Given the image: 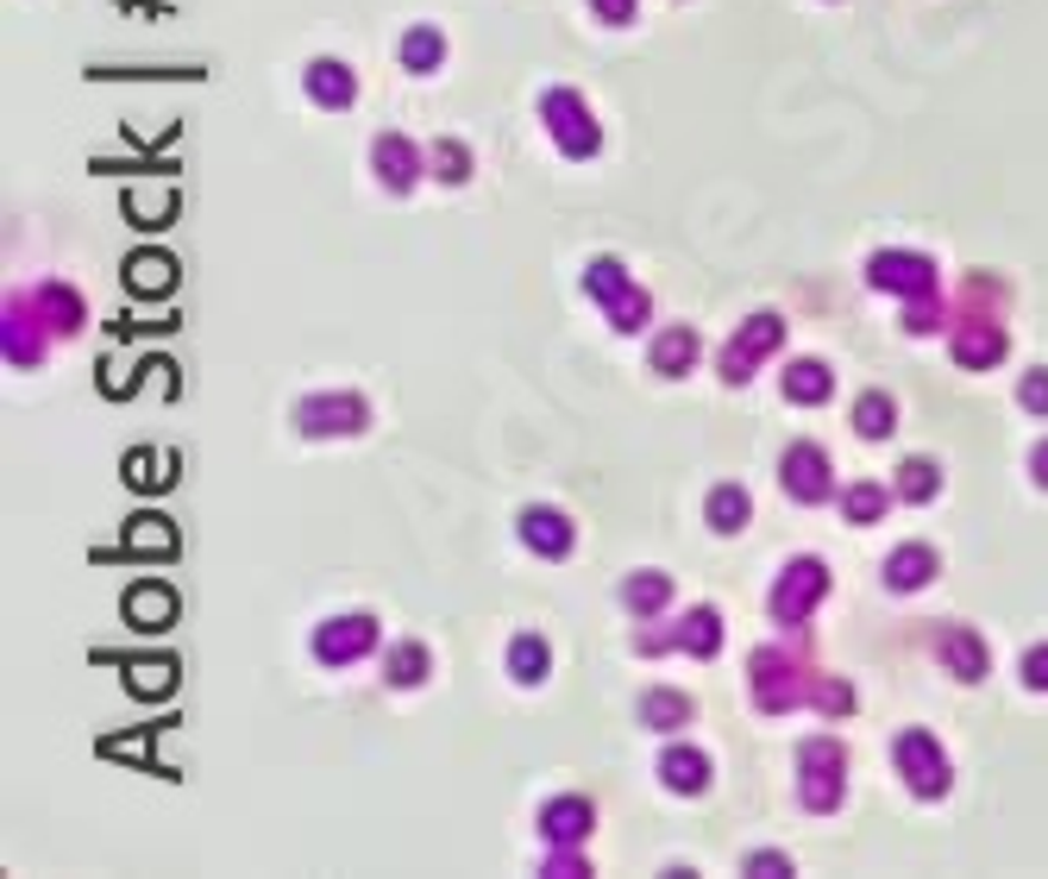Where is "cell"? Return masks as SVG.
Here are the masks:
<instances>
[{
  "label": "cell",
  "mask_w": 1048,
  "mask_h": 879,
  "mask_svg": "<svg viewBox=\"0 0 1048 879\" xmlns=\"http://www.w3.org/2000/svg\"><path fill=\"white\" fill-rule=\"evenodd\" d=\"M935 653H942V666H949L954 679H986V666H992V653H986V641H979V635H973V628H942V635H935Z\"/></svg>",
  "instance_id": "e0dca14e"
},
{
  "label": "cell",
  "mask_w": 1048,
  "mask_h": 879,
  "mask_svg": "<svg viewBox=\"0 0 1048 879\" xmlns=\"http://www.w3.org/2000/svg\"><path fill=\"white\" fill-rule=\"evenodd\" d=\"M597 829V810H590V798H578V792H565V798H546L541 804V836L546 848H584V836Z\"/></svg>",
  "instance_id": "5bb4252c"
},
{
  "label": "cell",
  "mask_w": 1048,
  "mask_h": 879,
  "mask_svg": "<svg viewBox=\"0 0 1048 879\" xmlns=\"http://www.w3.org/2000/svg\"><path fill=\"white\" fill-rule=\"evenodd\" d=\"M370 421V402L358 390H333V396H308L295 402V428L308 440H327V433H365Z\"/></svg>",
  "instance_id": "9c48e42d"
},
{
  "label": "cell",
  "mask_w": 1048,
  "mask_h": 879,
  "mask_svg": "<svg viewBox=\"0 0 1048 879\" xmlns=\"http://www.w3.org/2000/svg\"><path fill=\"white\" fill-rule=\"evenodd\" d=\"M39 314H32V302H7V365H20V372H32L44 358V339H39V327H32Z\"/></svg>",
  "instance_id": "7402d4cb"
},
{
  "label": "cell",
  "mask_w": 1048,
  "mask_h": 879,
  "mask_svg": "<svg viewBox=\"0 0 1048 879\" xmlns=\"http://www.w3.org/2000/svg\"><path fill=\"white\" fill-rule=\"evenodd\" d=\"M126 290H133V295L176 290V258L170 252H133V258H126Z\"/></svg>",
  "instance_id": "4316f807"
},
{
  "label": "cell",
  "mask_w": 1048,
  "mask_h": 879,
  "mask_svg": "<svg viewBox=\"0 0 1048 879\" xmlns=\"http://www.w3.org/2000/svg\"><path fill=\"white\" fill-rule=\"evenodd\" d=\"M572 541H578V522H572L565 509H553V503H527L522 509V547H534L541 559H565Z\"/></svg>",
  "instance_id": "4fadbf2b"
},
{
  "label": "cell",
  "mask_w": 1048,
  "mask_h": 879,
  "mask_svg": "<svg viewBox=\"0 0 1048 879\" xmlns=\"http://www.w3.org/2000/svg\"><path fill=\"white\" fill-rule=\"evenodd\" d=\"M892 428H898V402L885 390H867L855 402V433H860V440H885Z\"/></svg>",
  "instance_id": "e575fe53"
},
{
  "label": "cell",
  "mask_w": 1048,
  "mask_h": 879,
  "mask_svg": "<svg viewBox=\"0 0 1048 879\" xmlns=\"http://www.w3.org/2000/svg\"><path fill=\"white\" fill-rule=\"evenodd\" d=\"M126 553H176V527L164 515H138L126 527Z\"/></svg>",
  "instance_id": "d590c367"
},
{
  "label": "cell",
  "mask_w": 1048,
  "mask_h": 879,
  "mask_svg": "<svg viewBox=\"0 0 1048 879\" xmlns=\"http://www.w3.org/2000/svg\"><path fill=\"white\" fill-rule=\"evenodd\" d=\"M428 170L440 176V182H465V176H471V151L459 145V138H433V145H428Z\"/></svg>",
  "instance_id": "8d00e7d4"
},
{
  "label": "cell",
  "mask_w": 1048,
  "mask_h": 879,
  "mask_svg": "<svg viewBox=\"0 0 1048 879\" xmlns=\"http://www.w3.org/2000/svg\"><path fill=\"white\" fill-rule=\"evenodd\" d=\"M703 515H710L716 534H741L747 515H754V496H747V484H716L710 496H703Z\"/></svg>",
  "instance_id": "484cf974"
},
{
  "label": "cell",
  "mask_w": 1048,
  "mask_h": 879,
  "mask_svg": "<svg viewBox=\"0 0 1048 879\" xmlns=\"http://www.w3.org/2000/svg\"><path fill=\"white\" fill-rule=\"evenodd\" d=\"M433 672V653L421 641H402V647H389V660H384V679L396 684V691H408V684H421Z\"/></svg>",
  "instance_id": "836d02e7"
},
{
  "label": "cell",
  "mask_w": 1048,
  "mask_h": 879,
  "mask_svg": "<svg viewBox=\"0 0 1048 879\" xmlns=\"http://www.w3.org/2000/svg\"><path fill=\"white\" fill-rule=\"evenodd\" d=\"M1010 352V333L998 321H961L954 327V365H967V372H986Z\"/></svg>",
  "instance_id": "2e32d148"
},
{
  "label": "cell",
  "mask_w": 1048,
  "mask_h": 879,
  "mask_svg": "<svg viewBox=\"0 0 1048 879\" xmlns=\"http://www.w3.org/2000/svg\"><path fill=\"white\" fill-rule=\"evenodd\" d=\"M666 604H672V578H666V572H628V585H621V609H628L635 622H653Z\"/></svg>",
  "instance_id": "603a6c76"
},
{
  "label": "cell",
  "mask_w": 1048,
  "mask_h": 879,
  "mask_svg": "<svg viewBox=\"0 0 1048 879\" xmlns=\"http://www.w3.org/2000/svg\"><path fill=\"white\" fill-rule=\"evenodd\" d=\"M892 490H898V503H916V509L935 503V496H942V465H935V459H904Z\"/></svg>",
  "instance_id": "f1b7e54d"
},
{
  "label": "cell",
  "mask_w": 1048,
  "mask_h": 879,
  "mask_svg": "<svg viewBox=\"0 0 1048 879\" xmlns=\"http://www.w3.org/2000/svg\"><path fill=\"white\" fill-rule=\"evenodd\" d=\"M747 873H754V879H785V873H792V855H778V848H754V855H747Z\"/></svg>",
  "instance_id": "ee69618b"
},
{
  "label": "cell",
  "mask_w": 1048,
  "mask_h": 879,
  "mask_svg": "<svg viewBox=\"0 0 1048 879\" xmlns=\"http://www.w3.org/2000/svg\"><path fill=\"white\" fill-rule=\"evenodd\" d=\"M785 346V314H773V308H759V314H747L735 327V339L716 352V372H722V384H747V377L773 358V352Z\"/></svg>",
  "instance_id": "5b68a950"
},
{
  "label": "cell",
  "mask_w": 1048,
  "mask_h": 879,
  "mask_svg": "<svg viewBox=\"0 0 1048 879\" xmlns=\"http://www.w3.org/2000/svg\"><path fill=\"white\" fill-rule=\"evenodd\" d=\"M892 766L904 773V785H911V798H949V785H954V773H949V754H942V742H935L930 729H904L892 742Z\"/></svg>",
  "instance_id": "8992f818"
},
{
  "label": "cell",
  "mask_w": 1048,
  "mask_h": 879,
  "mask_svg": "<svg viewBox=\"0 0 1048 879\" xmlns=\"http://www.w3.org/2000/svg\"><path fill=\"white\" fill-rule=\"evenodd\" d=\"M778 384H785V402H797V409H816V402H829L835 396V372L822 365V358H792Z\"/></svg>",
  "instance_id": "44dd1931"
},
{
  "label": "cell",
  "mask_w": 1048,
  "mask_h": 879,
  "mask_svg": "<svg viewBox=\"0 0 1048 879\" xmlns=\"http://www.w3.org/2000/svg\"><path fill=\"white\" fill-rule=\"evenodd\" d=\"M440 63H447V39H440V25H408V32H402V70L433 76Z\"/></svg>",
  "instance_id": "4dcf8cb0"
},
{
  "label": "cell",
  "mask_w": 1048,
  "mask_h": 879,
  "mask_svg": "<svg viewBox=\"0 0 1048 879\" xmlns=\"http://www.w3.org/2000/svg\"><path fill=\"white\" fill-rule=\"evenodd\" d=\"M1017 402H1024L1029 415H1042V421H1048V365H1036V372L1017 384Z\"/></svg>",
  "instance_id": "7bdbcfd3"
},
{
  "label": "cell",
  "mask_w": 1048,
  "mask_h": 879,
  "mask_svg": "<svg viewBox=\"0 0 1048 879\" xmlns=\"http://www.w3.org/2000/svg\"><path fill=\"white\" fill-rule=\"evenodd\" d=\"M660 785L666 792H679V798L710 792V754H703V747H666L660 754Z\"/></svg>",
  "instance_id": "ffe728a7"
},
{
  "label": "cell",
  "mask_w": 1048,
  "mask_h": 879,
  "mask_svg": "<svg viewBox=\"0 0 1048 879\" xmlns=\"http://www.w3.org/2000/svg\"><path fill=\"white\" fill-rule=\"evenodd\" d=\"M892 503H898V490L892 484H873V478H860V484L841 490V515H848L855 527H873Z\"/></svg>",
  "instance_id": "83f0119b"
},
{
  "label": "cell",
  "mask_w": 1048,
  "mask_h": 879,
  "mask_svg": "<svg viewBox=\"0 0 1048 879\" xmlns=\"http://www.w3.org/2000/svg\"><path fill=\"white\" fill-rule=\"evenodd\" d=\"M302 88H308L314 107H327V114H346L352 101H358V76H352L339 57H314L302 70Z\"/></svg>",
  "instance_id": "9a60e30c"
},
{
  "label": "cell",
  "mask_w": 1048,
  "mask_h": 879,
  "mask_svg": "<svg viewBox=\"0 0 1048 879\" xmlns=\"http://www.w3.org/2000/svg\"><path fill=\"white\" fill-rule=\"evenodd\" d=\"M126 214H138V227H164V220H176V196L164 189V196H126Z\"/></svg>",
  "instance_id": "ab89813d"
},
{
  "label": "cell",
  "mask_w": 1048,
  "mask_h": 879,
  "mask_svg": "<svg viewBox=\"0 0 1048 879\" xmlns=\"http://www.w3.org/2000/svg\"><path fill=\"white\" fill-rule=\"evenodd\" d=\"M666 641L679 647V653H691V660H710L722 647V616L710 604H698V609H684L679 622L666 628Z\"/></svg>",
  "instance_id": "ac0fdd59"
},
{
  "label": "cell",
  "mask_w": 1048,
  "mask_h": 879,
  "mask_svg": "<svg viewBox=\"0 0 1048 879\" xmlns=\"http://www.w3.org/2000/svg\"><path fill=\"white\" fill-rule=\"evenodd\" d=\"M1029 478L1048 490V440H1042V447H1029Z\"/></svg>",
  "instance_id": "7dc6e473"
},
{
  "label": "cell",
  "mask_w": 1048,
  "mask_h": 879,
  "mask_svg": "<svg viewBox=\"0 0 1048 879\" xmlns=\"http://www.w3.org/2000/svg\"><path fill=\"white\" fill-rule=\"evenodd\" d=\"M590 7H597L602 25H628V20H635V0H590Z\"/></svg>",
  "instance_id": "bcb514c9"
},
{
  "label": "cell",
  "mask_w": 1048,
  "mask_h": 879,
  "mask_svg": "<svg viewBox=\"0 0 1048 879\" xmlns=\"http://www.w3.org/2000/svg\"><path fill=\"white\" fill-rule=\"evenodd\" d=\"M810 703L816 710H829V716H848V710H855V684L822 679V684H810Z\"/></svg>",
  "instance_id": "60d3db41"
},
{
  "label": "cell",
  "mask_w": 1048,
  "mask_h": 879,
  "mask_svg": "<svg viewBox=\"0 0 1048 879\" xmlns=\"http://www.w3.org/2000/svg\"><path fill=\"white\" fill-rule=\"evenodd\" d=\"M867 283L885 295H904V302H916V295H935V258L923 252H873L867 258Z\"/></svg>",
  "instance_id": "8fae6325"
},
{
  "label": "cell",
  "mask_w": 1048,
  "mask_h": 879,
  "mask_svg": "<svg viewBox=\"0 0 1048 879\" xmlns=\"http://www.w3.org/2000/svg\"><path fill=\"white\" fill-rule=\"evenodd\" d=\"M126 684H133L138 698H164V691L176 684V666L170 660H133L126 666Z\"/></svg>",
  "instance_id": "74e56055"
},
{
  "label": "cell",
  "mask_w": 1048,
  "mask_h": 879,
  "mask_svg": "<svg viewBox=\"0 0 1048 879\" xmlns=\"http://www.w3.org/2000/svg\"><path fill=\"white\" fill-rule=\"evenodd\" d=\"M698 352H703L698 327H666L660 339H653V372H660V377H684L691 365H698Z\"/></svg>",
  "instance_id": "d4e9b609"
},
{
  "label": "cell",
  "mask_w": 1048,
  "mask_h": 879,
  "mask_svg": "<svg viewBox=\"0 0 1048 879\" xmlns=\"http://www.w3.org/2000/svg\"><path fill=\"white\" fill-rule=\"evenodd\" d=\"M541 119H546V133H553V145H559V157H572V164L602 151V126H597V114H590V101H584L578 88H546Z\"/></svg>",
  "instance_id": "277c9868"
},
{
  "label": "cell",
  "mask_w": 1048,
  "mask_h": 879,
  "mask_svg": "<svg viewBox=\"0 0 1048 879\" xmlns=\"http://www.w3.org/2000/svg\"><path fill=\"white\" fill-rule=\"evenodd\" d=\"M641 723L660 729V735H672V729L691 723V698H684V691H672V684H653V691L641 698Z\"/></svg>",
  "instance_id": "f546056e"
},
{
  "label": "cell",
  "mask_w": 1048,
  "mask_h": 879,
  "mask_svg": "<svg viewBox=\"0 0 1048 879\" xmlns=\"http://www.w3.org/2000/svg\"><path fill=\"white\" fill-rule=\"evenodd\" d=\"M157 465H170V452H133V459H126V478H133L138 490H164L176 471H157Z\"/></svg>",
  "instance_id": "f35d334b"
},
{
  "label": "cell",
  "mask_w": 1048,
  "mask_h": 879,
  "mask_svg": "<svg viewBox=\"0 0 1048 879\" xmlns=\"http://www.w3.org/2000/svg\"><path fill=\"white\" fill-rule=\"evenodd\" d=\"M126 622L133 628H170L176 622V590L170 585H133L126 590Z\"/></svg>",
  "instance_id": "cb8c5ba5"
},
{
  "label": "cell",
  "mask_w": 1048,
  "mask_h": 879,
  "mask_svg": "<svg viewBox=\"0 0 1048 879\" xmlns=\"http://www.w3.org/2000/svg\"><path fill=\"white\" fill-rule=\"evenodd\" d=\"M1017 672H1024L1029 691H1048V647H1029L1024 660H1017Z\"/></svg>",
  "instance_id": "f6af8a7d"
},
{
  "label": "cell",
  "mask_w": 1048,
  "mask_h": 879,
  "mask_svg": "<svg viewBox=\"0 0 1048 879\" xmlns=\"http://www.w3.org/2000/svg\"><path fill=\"white\" fill-rule=\"evenodd\" d=\"M747 684H754L759 716H785V710L804 703V672H797V660L778 653V647H754V653H747Z\"/></svg>",
  "instance_id": "52a82bcc"
},
{
  "label": "cell",
  "mask_w": 1048,
  "mask_h": 879,
  "mask_svg": "<svg viewBox=\"0 0 1048 879\" xmlns=\"http://www.w3.org/2000/svg\"><path fill=\"white\" fill-rule=\"evenodd\" d=\"M541 873H546V879H584V873H590V860H584L578 848H546Z\"/></svg>",
  "instance_id": "b9f144b4"
},
{
  "label": "cell",
  "mask_w": 1048,
  "mask_h": 879,
  "mask_svg": "<svg viewBox=\"0 0 1048 879\" xmlns=\"http://www.w3.org/2000/svg\"><path fill=\"white\" fill-rule=\"evenodd\" d=\"M377 616H365V609H352V616H333V622H321L314 628V660L321 666H352V660H365L370 647H377Z\"/></svg>",
  "instance_id": "30bf717a"
},
{
  "label": "cell",
  "mask_w": 1048,
  "mask_h": 879,
  "mask_svg": "<svg viewBox=\"0 0 1048 879\" xmlns=\"http://www.w3.org/2000/svg\"><path fill=\"white\" fill-rule=\"evenodd\" d=\"M829 597V566L816 559V553H797L792 566L773 578V590H766V609H773L778 628H804L810 622V609Z\"/></svg>",
  "instance_id": "7a4b0ae2"
},
{
  "label": "cell",
  "mask_w": 1048,
  "mask_h": 879,
  "mask_svg": "<svg viewBox=\"0 0 1048 879\" xmlns=\"http://www.w3.org/2000/svg\"><path fill=\"white\" fill-rule=\"evenodd\" d=\"M546 666H553V647H546L541 635H515V641H509V679L515 684H541Z\"/></svg>",
  "instance_id": "d6a6232c"
},
{
  "label": "cell",
  "mask_w": 1048,
  "mask_h": 879,
  "mask_svg": "<svg viewBox=\"0 0 1048 879\" xmlns=\"http://www.w3.org/2000/svg\"><path fill=\"white\" fill-rule=\"evenodd\" d=\"M32 308L44 314V327H51V333H76V327H82V295H70L63 283H44V290H32Z\"/></svg>",
  "instance_id": "1f68e13d"
},
{
  "label": "cell",
  "mask_w": 1048,
  "mask_h": 879,
  "mask_svg": "<svg viewBox=\"0 0 1048 879\" xmlns=\"http://www.w3.org/2000/svg\"><path fill=\"white\" fill-rule=\"evenodd\" d=\"M942 572V559H935V547H923V541H904V547H892V559H885V585L898 590V597H911V590H923Z\"/></svg>",
  "instance_id": "d6986e66"
},
{
  "label": "cell",
  "mask_w": 1048,
  "mask_h": 879,
  "mask_svg": "<svg viewBox=\"0 0 1048 879\" xmlns=\"http://www.w3.org/2000/svg\"><path fill=\"white\" fill-rule=\"evenodd\" d=\"M370 170H377V182H384L389 196H408V189L421 182V170H428V151H421L415 138H402V133H377V145H370Z\"/></svg>",
  "instance_id": "7c38bea8"
},
{
  "label": "cell",
  "mask_w": 1048,
  "mask_h": 879,
  "mask_svg": "<svg viewBox=\"0 0 1048 879\" xmlns=\"http://www.w3.org/2000/svg\"><path fill=\"white\" fill-rule=\"evenodd\" d=\"M584 290H590L602 308H609V327H616V333H641L647 321H653V302H647V290H641L628 271H621L616 258H590V264H584Z\"/></svg>",
  "instance_id": "3957f363"
},
{
  "label": "cell",
  "mask_w": 1048,
  "mask_h": 879,
  "mask_svg": "<svg viewBox=\"0 0 1048 879\" xmlns=\"http://www.w3.org/2000/svg\"><path fill=\"white\" fill-rule=\"evenodd\" d=\"M841 798H848V754L829 735H810L797 747V804L810 817H829V810H841Z\"/></svg>",
  "instance_id": "6da1fadb"
},
{
  "label": "cell",
  "mask_w": 1048,
  "mask_h": 879,
  "mask_svg": "<svg viewBox=\"0 0 1048 879\" xmlns=\"http://www.w3.org/2000/svg\"><path fill=\"white\" fill-rule=\"evenodd\" d=\"M778 484L792 490L797 503H829V496H835L829 452L816 447V440H792V447L778 452Z\"/></svg>",
  "instance_id": "ba28073f"
}]
</instances>
